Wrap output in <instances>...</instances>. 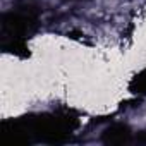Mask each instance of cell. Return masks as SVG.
<instances>
[{"label": "cell", "instance_id": "5", "mask_svg": "<svg viewBox=\"0 0 146 146\" xmlns=\"http://www.w3.org/2000/svg\"><path fill=\"white\" fill-rule=\"evenodd\" d=\"M136 141H137V143H141V144H146V131H141V132L137 134Z\"/></svg>", "mask_w": 146, "mask_h": 146}, {"label": "cell", "instance_id": "1", "mask_svg": "<svg viewBox=\"0 0 146 146\" xmlns=\"http://www.w3.org/2000/svg\"><path fill=\"white\" fill-rule=\"evenodd\" d=\"M78 125V119L70 112L38 113L2 122V132L7 143L33 144L48 143L60 144L69 139Z\"/></svg>", "mask_w": 146, "mask_h": 146}, {"label": "cell", "instance_id": "3", "mask_svg": "<svg viewBox=\"0 0 146 146\" xmlns=\"http://www.w3.org/2000/svg\"><path fill=\"white\" fill-rule=\"evenodd\" d=\"M131 139H132V132L124 124H113V125L107 127L105 132H103V136H102L103 144H112V146L131 143Z\"/></svg>", "mask_w": 146, "mask_h": 146}, {"label": "cell", "instance_id": "4", "mask_svg": "<svg viewBox=\"0 0 146 146\" xmlns=\"http://www.w3.org/2000/svg\"><path fill=\"white\" fill-rule=\"evenodd\" d=\"M129 91L134 93V95H146V69L137 72V74L131 79Z\"/></svg>", "mask_w": 146, "mask_h": 146}, {"label": "cell", "instance_id": "2", "mask_svg": "<svg viewBox=\"0 0 146 146\" xmlns=\"http://www.w3.org/2000/svg\"><path fill=\"white\" fill-rule=\"evenodd\" d=\"M40 26V7L29 0H21L0 19V46L5 53L26 58L29 50L26 40Z\"/></svg>", "mask_w": 146, "mask_h": 146}]
</instances>
